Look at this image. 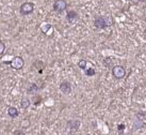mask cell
Returning a JSON list of instances; mask_svg holds the SVG:
<instances>
[{
	"label": "cell",
	"instance_id": "cell-1",
	"mask_svg": "<svg viewBox=\"0 0 146 135\" xmlns=\"http://www.w3.org/2000/svg\"><path fill=\"white\" fill-rule=\"evenodd\" d=\"M113 25V18L109 14L107 15H100L94 19V26L97 29H106Z\"/></svg>",
	"mask_w": 146,
	"mask_h": 135
},
{
	"label": "cell",
	"instance_id": "cell-2",
	"mask_svg": "<svg viewBox=\"0 0 146 135\" xmlns=\"http://www.w3.org/2000/svg\"><path fill=\"white\" fill-rule=\"evenodd\" d=\"M112 74L116 79H123L126 75V70L123 66H114L112 68Z\"/></svg>",
	"mask_w": 146,
	"mask_h": 135
},
{
	"label": "cell",
	"instance_id": "cell-3",
	"mask_svg": "<svg viewBox=\"0 0 146 135\" xmlns=\"http://www.w3.org/2000/svg\"><path fill=\"white\" fill-rule=\"evenodd\" d=\"M25 66L24 59L21 56H15L12 59V61L10 62V66L14 70H21Z\"/></svg>",
	"mask_w": 146,
	"mask_h": 135
},
{
	"label": "cell",
	"instance_id": "cell-4",
	"mask_svg": "<svg viewBox=\"0 0 146 135\" xmlns=\"http://www.w3.org/2000/svg\"><path fill=\"white\" fill-rule=\"evenodd\" d=\"M34 11V3L33 2H24L21 5V13L23 15H29Z\"/></svg>",
	"mask_w": 146,
	"mask_h": 135
},
{
	"label": "cell",
	"instance_id": "cell-5",
	"mask_svg": "<svg viewBox=\"0 0 146 135\" xmlns=\"http://www.w3.org/2000/svg\"><path fill=\"white\" fill-rule=\"evenodd\" d=\"M52 8L56 12L62 13L67 9V2H66L65 0H56L54 3H53Z\"/></svg>",
	"mask_w": 146,
	"mask_h": 135
},
{
	"label": "cell",
	"instance_id": "cell-6",
	"mask_svg": "<svg viewBox=\"0 0 146 135\" xmlns=\"http://www.w3.org/2000/svg\"><path fill=\"white\" fill-rule=\"evenodd\" d=\"M80 124H81V122L77 119L69 120V121H67V129L69 131H78L80 128Z\"/></svg>",
	"mask_w": 146,
	"mask_h": 135
},
{
	"label": "cell",
	"instance_id": "cell-7",
	"mask_svg": "<svg viewBox=\"0 0 146 135\" xmlns=\"http://www.w3.org/2000/svg\"><path fill=\"white\" fill-rule=\"evenodd\" d=\"M59 88H60V90L65 94H68L72 92V86H70V84H69L68 82H66V81L62 82L61 84H60Z\"/></svg>",
	"mask_w": 146,
	"mask_h": 135
},
{
	"label": "cell",
	"instance_id": "cell-8",
	"mask_svg": "<svg viewBox=\"0 0 146 135\" xmlns=\"http://www.w3.org/2000/svg\"><path fill=\"white\" fill-rule=\"evenodd\" d=\"M78 18H79V15H78V13L76 12V11L72 10V11H68V12H67V15H66V19H67L69 23L74 24L75 21H77Z\"/></svg>",
	"mask_w": 146,
	"mask_h": 135
},
{
	"label": "cell",
	"instance_id": "cell-9",
	"mask_svg": "<svg viewBox=\"0 0 146 135\" xmlns=\"http://www.w3.org/2000/svg\"><path fill=\"white\" fill-rule=\"evenodd\" d=\"M38 90V87L35 83H30L27 86V93L28 94H34Z\"/></svg>",
	"mask_w": 146,
	"mask_h": 135
},
{
	"label": "cell",
	"instance_id": "cell-10",
	"mask_svg": "<svg viewBox=\"0 0 146 135\" xmlns=\"http://www.w3.org/2000/svg\"><path fill=\"white\" fill-rule=\"evenodd\" d=\"M8 115L11 117V118H16L17 116L19 115V113H18V109H17L16 107L10 106L8 108Z\"/></svg>",
	"mask_w": 146,
	"mask_h": 135
},
{
	"label": "cell",
	"instance_id": "cell-11",
	"mask_svg": "<svg viewBox=\"0 0 146 135\" xmlns=\"http://www.w3.org/2000/svg\"><path fill=\"white\" fill-rule=\"evenodd\" d=\"M30 127H31V121H30V119L25 118V119H23V120L21 121V128L23 129V130L29 129Z\"/></svg>",
	"mask_w": 146,
	"mask_h": 135
},
{
	"label": "cell",
	"instance_id": "cell-12",
	"mask_svg": "<svg viewBox=\"0 0 146 135\" xmlns=\"http://www.w3.org/2000/svg\"><path fill=\"white\" fill-rule=\"evenodd\" d=\"M30 104H31V101L28 100V99H21V106L24 108V109H27L29 106H30Z\"/></svg>",
	"mask_w": 146,
	"mask_h": 135
},
{
	"label": "cell",
	"instance_id": "cell-13",
	"mask_svg": "<svg viewBox=\"0 0 146 135\" xmlns=\"http://www.w3.org/2000/svg\"><path fill=\"white\" fill-rule=\"evenodd\" d=\"M86 64H88V61H86L85 59H80V60L78 61V66L81 70L86 69Z\"/></svg>",
	"mask_w": 146,
	"mask_h": 135
},
{
	"label": "cell",
	"instance_id": "cell-14",
	"mask_svg": "<svg viewBox=\"0 0 146 135\" xmlns=\"http://www.w3.org/2000/svg\"><path fill=\"white\" fill-rule=\"evenodd\" d=\"M95 73H96V72H95V69H94V68H89V69L86 68V69H85V75H86V76H93V75H95Z\"/></svg>",
	"mask_w": 146,
	"mask_h": 135
},
{
	"label": "cell",
	"instance_id": "cell-15",
	"mask_svg": "<svg viewBox=\"0 0 146 135\" xmlns=\"http://www.w3.org/2000/svg\"><path fill=\"white\" fill-rule=\"evenodd\" d=\"M32 101H33V104H34V105H38V104H41L42 98L40 97V95H34L32 99Z\"/></svg>",
	"mask_w": 146,
	"mask_h": 135
},
{
	"label": "cell",
	"instance_id": "cell-16",
	"mask_svg": "<svg viewBox=\"0 0 146 135\" xmlns=\"http://www.w3.org/2000/svg\"><path fill=\"white\" fill-rule=\"evenodd\" d=\"M52 28V26L51 25H49V24H47V25H44L43 27H42V31H43V33H46L48 32V29H51Z\"/></svg>",
	"mask_w": 146,
	"mask_h": 135
},
{
	"label": "cell",
	"instance_id": "cell-17",
	"mask_svg": "<svg viewBox=\"0 0 146 135\" xmlns=\"http://www.w3.org/2000/svg\"><path fill=\"white\" fill-rule=\"evenodd\" d=\"M4 52H5V44H4L3 42L0 41V56L3 55Z\"/></svg>",
	"mask_w": 146,
	"mask_h": 135
},
{
	"label": "cell",
	"instance_id": "cell-18",
	"mask_svg": "<svg viewBox=\"0 0 146 135\" xmlns=\"http://www.w3.org/2000/svg\"><path fill=\"white\" fill-rule=\"evenodd\" d=\"M13 135H25V132L23 130H15L13 132Z\"/></svg>",
	"mask_w": 146,
	"mask_h": 135
},
{
	"label": "cell",
	"instance_id": "cell-19",
	"mask_svg": "<svg viewBox=\"0 0 146 135\" xmlns=\"http://www.w3.org/2000/svg\"><path fill=\"white\" fill-rule=\"evenodd\" d=\"M117 129H118V131H119V132L122 131V133H123L124 129H125V126H124V124H118V126H117Z\"/></svg>",
	"mask_w": 146,
	"mask_h": 135
},
{
	"label": "cell",
	"instance_id": "cell-20",
	"mask_svg": "<svg viewBox=\"0 0 146 135\" xmlns=\"http://www.w3.org/2000/svg\"><path fill=\"white\" fill-rule=\"evenodd\" d=\"M130 1H131L132 3H134V4H138V3H140L142 0H130Z\"/></svg>",
	"mask_w": 146,
	"mask_h": 135
}]
</instances>
